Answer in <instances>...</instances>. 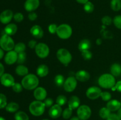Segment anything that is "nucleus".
Masks as SVG:
<instances>
[{"mask_svg":"<svg viewBox=\"0 0 121 120\" xmlns=\"http://www.w3.org/2000/svg\"><path fill=\"white\" fill-rule=\"evenodd\" d=\"M21 84L24 89L28 90L35 89L39 84V80L35 74H29L24 76L21 81Z\"/></svg>","mask_w":121,"mask_h":120,"instance_id":"obj_1","label":"nucleus"},{"mask_svg":"<svg viewBox=\"0 0 121 120\" xmlns=\"http://www.w3.org/2000/svg\"><path fill=\"white\" fill-rule=\"evenodd\" d=\"M116 80L115 76L111 74H104L100 75L98 80V84L100 87L105 89L112 88L115 86Z\"/></svg>","mask_w":121,"mask_h":120,"instance_id":"obj_2","label":"nucleus"},{"mask_svg":"<svg viewBox=\"0 0 121 120\" xmlns=\"http://www.w3.org/2000/svg\"><path fill=\"white\" fill-rule=\"evenodd\" d=\"M46 108L43 102L35 100L30 104L29 111L33 115L39 116L44 114Z\"/></svg>","mask_w":121,"mask_h":120,"instance_id":"obj_3","label":"nucleus"},{"mask_svg":"<svg viewBox=\"0 0 121 120\" xmlns=\"http://www.w3.org/2000/svg\"><path fill=\"white\" fill-rule=\"evenodd\" d=\"M73 30L69 25L63 24L58 26L56 34L62 40H67L72 35Z\"/></svg>","mask_w":121,"mask_h":120,"instance_id":"obj_4","label":"nucleus"},{"mask_svg":"<svg viewBox=\"0 0 121 120\" xmlns=\"http://www.w3.org/2000/svg\"><path fill=\"white\" fill-rule=\"evenodd\" d=\"M56 56L59 61L64 65H68L72 60V55L71 53L65 48H60L57 51Z\"/></svg>","mask_w":121,"mask_h":120,"instance_id":"obj_5","label":"nucleus"},{"mask_svg":"<svg viewBox=\"0 0 121 120\" xmlns=\"http://www.w3.org/2000/svg\"><path fill=\"white\" fill-rule=\"evenodd\" d=\"M0 47L3 50L7 51L13 50L15 47L14 40L9 35L4 34L0 38Z\"/></svg>","mask_w":121,"mask_h":120,"instance_id":"obj_6","label":"nucleus"},{"mask_svg":"<svg viewBox=\"0 0 121 120\" xmlns=\"http://www.w3.org/2000/svg\"><path fill=\"white\" fill-rule=\"evenodd\" d=\"M92 110L88 105H82L77 109V115L80 120H87L91 117Z\"/></svg>","mask_w":121,"mask_h":120,"instance_id":"obj_7","label":"nucleus"},{"mask_svg":"<svg viewBox=\"0 0 121 120\" xmlns=\"http://www.w3.org/2000/svg\"><path fill=\"white\" fill-rule=\"evenodd\" d=\"M36 55L40 58H45L49 55L50 49L48 46L44 43L37 44L35 48Z\"/></svg>","mask_w":121,"mask_h":120,"instance_id":"obj_8","label":"nucleus"},{"mask_svg":"<svg viewBox=\"0 0 121 120\" xmlns=\"http://www.w3.org/2000/svg\"><path fill=\"white\" fill-rule=\"evenodd\" d=\"M78 80L74 76H69L67 78L64 83L63 88L65 91L67 92H73L76 89L78 84Z\"/></svg>","mask_w":121,"mask_h":120,"instance_id":"obj_9","label":"nucleus"},{"mask_svg":"<svg viewBox=\"0 0 121 120\" xmlns=\"http://www.w3.org/2000/svg\"><path fill=\"white\" fill-rule=\"evenodd\" d=\"M102 90L99 87L93 86L89 87L87 89L86 92V96L90 100H96L99 97H100V95L102 93Z\"/></svg>","mask_w":121,"mask_h":120,"instance_id":"obj_10","label":"nucleus"},{"mask_svg":"<svg viewBox=\"0 0 121 120\" xmlns=\"http://www.w3.org/2000/svg\"><path fill=\"white\" fill-rule=\"evenodd\" d=\"M0 82L2 85L7 87H12L15 83V80L13 75L8 73L4 74L0 78Z\"/></svg>","mask_w":121,"mask_h":120,"instance_id":"obj_11","label":"nucleus"},{"mask_svg":"<svg viewBox=\"0 0 121 120\" xmlns=\"http://www.w3.org/2000/svg\"><path fill=\"white\" fill-rule=\"evenodd\" d=\"M62 108L61 106L59 105L56 104L53 105L52 107L50 108L48 111V115L52 118L56 119L60 117L61 115H62Z\"/></svg>","mask_w":121,"mask_h":120,"instance_id":"obj_12","label":"nucleus"},{"mask_svg":"<svg viewBox=\"0 0 121 120\" xmlns=\"http://www.w3.org/2000/svg\"><path fill=\"white\" fill-rule=\"evenodd\" d=\"M14 16L13 11L10 9L5 10L0 14V21L3 24H8Z\"/></svg>","mask_w":121,"mask_h":120,"instance_id":"obj_13","label":"nucleus"},{"mask_svg":"<svg viewBox=\"0 0 121 120\" xmlns=\"http://www.w3.org/2000/svg\"><path fill=\"white\" fill-rule=\"evenodd\" d=\"M47 92L44 88L41 87H37L34 91V96L35 100L38 101L44 100L47 97Z\"/></svg>","mask_w":121,"mask_h":120,"instance_id":"obj_14","label":"nucleus"},{"mask_svg":"<svg viewBox=\"0 0 121 120\" xmlns=\"http://www.w3.org/2000/svg\"><path fill=\"white\" fill-rule=\"evenodd\" d=\"M18 53L15 51H8L4 58L5 62L8 65H13L17 61Z\"/></svg>","mask_w":121,"mask_h":120,"instance_id":"obj_15","label":"nucleus"},{"mask_svg":"<svg viewBox=\"0 0 121 120\" xmlns=\"http://www.w3.org/2000/svg\"><path fill=\"white\" fill-rule=\"evenodd\" d=\"M39 5V0H26L24 3V8L27 11L30 12L37 9Z\"/></svg>","mask_w":121,"mask_h":120,"instance_id":"obj_16","label":"nucleus"},{"mask_svg":"<svg viewBox=\"0 0 121 120\" xmlns=\"http://www.w3.org/2000/svg\"><path fill=\"white\" fill-rule=\"evenodd\" d=\"M30 33L32 36L37 39H40L43 36V29L39 25H33L30 29Z\"/></svg>","mask_w":121,"mask_h":120,"instance_id":"obj_17","label":"nucleus"},{"mask_svg":"<svg viewBox=\"0 0 121 120\" xmlns=\"http://www.w3.org/2000/svg\"><path fill=\"white\" fill-rule=\"evenodd\" d=\"M91 75L87 71L85 70L78 71L76 73V78L80 82H86L90 79Z\"/></svg>","mask_w":121,"mask_h":120,"instance_id":"obj_18","label":"nucleus"},{"mask_svg":"<svg viewBox=\"0 0 121 120\" xmlns=\"http://www.w3.org/2000/svg\"><path fill=\"white\" fill-rule=\"evenodd\" d=\"M67 103H68L69 108H71L73 110V109H78L80 107V100L78 96H76V95H73L70 98Z\"/></svg>","mask_w":121,"mask_h":120,"instance_id":"obj_19","label":"nucleus"},{"mask_svg":"<svg viewBox=\"0 0 121 120\" xmlns=\"http://www.w3.org/2000/svg\"><path fill=\"white\" fill-rule=\"evenodd\" d=\"M106 107L112 111H116L121 108V101H118L117 100H110L106 104Z\"/></svg>","mask_w":121,"mask_h":120,"instance_id":"obj_20","label":"nucleus"},{"mask_svg":"<svg viewBox=\"0 0 121 120\" xmlns=\"http://www.w3.org/2000/svg\"><path fill=\"white\" fill-rule=\"evenodd\" d=\"M49 72L48 67L45 64H41L37 68V75L40 77H44L47 76Z\"/></svg>","mask_w":121,"mask_h":120,"instance_id":"obj_21","label":"nucleus"},{"mask_svg":"<svg viewBox=\"0 0 121 120\" xmlns=\"http://www.w3.org/2000/svg\"><path fill=\"white\" fill-rule=\"evenodd\" d=\"M91 41L87 39H83L81 40L78 45V49L80 52H83L86 50H89L91 47Z\"/></svg>","mask_w":121,"mask_h":120,"instance_id":"obj_22","label":"nucleus"},{"mask_svg":"<svg viewBox=\"0 0 121 120\" xmlns=\"http://www.w3.org/2000/svg\"><path fill=\"white\" fill-rule=\"evenodd\" d=\"M17 26L15 24H8L4 29V32L5 34L9 35H13L17 31Z\"/></svg>","mask_w":121,"mask_h":120,"instance_id":"obj_23","label":"nucleus"},{"mask_svg":"<svg viewBox=\"0 0 121 120\" xmlns=\"http://www.w3.org/2000/svg\"><path fill=\"white\" fill-rule=\"evenodd\" d=\"M15 72L19 76H25L28 74V69L24 65H18L15 68Z\"/></svg>","mask_w":121,"mask_h":120,"instance_id":"obj_24","label":"nucleus"},{"mask_svg":"<svg viewBox=\"0 0 121 120\" xmlns=\"http://www.w3.org/2000/svg\"><path fill=\"white\" fill-rule=\"evenodd\" d=\"M111 73L114 76H119L121 75V65L118 63L112 64L111 67Z\"/></svg>","mask_w":121,"mask_h":120,"instance_id":"obj_25","label":"nucleus"},{"mask_svg":"<svg viewBox=\"0 0 121 120\" xmlns=\"http://www.w3.org/2000/svg\"><path fill=\"white\" fill-rule=\"evenodd\" d=\"M19 108H20V106H19V105L17 103L15 102H9V104H7V106L5 107V109L6 111H8V112L13 113L17 112Z\"/></svg>","mask_w":121,"mask_h":120,"instance_id":"obj_26","label":"nucleus"},{"mask_svg":"<svg viewBox=\"0 0 121 120\" xmlns=\"http://www.w3.org/2000/svg\"><path fill=\"white\" fill-rule=\"evenodd\" d=\"M111 111H110L107 107H103V108H102L101 109L99 110V116H100V118H102V119L106 120L111 114Z\"/></svg>","mask_w":121,"mask_h":120,"instance_id":"obj_27","label":"nucleus"},{"mask_svg":"<svg viewBox=\"0 0 121 120\" xmlns=\"http://www.w3.org/2000/svg\"><path fill=\"white\" fill-rule=\"evenodd\" d=\"M14 118L15 120H29V117L28 115L25 112L17 111L15 114Z\"/></svg>","mask_w":121,"mask_h":120,"instance_id":"obj_28","label":"nucleus"},{"mask_svg":"<svg viewBox=\"0 0 121 120\" xmlns=\"http://www.w3.org/2000/svg\"><path fill=\"white\" fill-rule=\"evenodd\" d=\"M111 9L114 11H119L121 9V0H112L111 2Z\"/></svg>","mask_w":121,"mask_h":120,"instance_id":"obj_29","label":"nucleus"},{"mask_svg":"<svg viewBox=\"0 0 121 120\" xmlns=\"http://www.w3.org/2000/svg\"><path fill=\"white\" fill-rule=\"evenodd\" d=\"M14 49L17 53L19 54V53L25 52L26 49V46L23 42H19V43H17L16 45H15Z\"/></svg>","mask_w":121,"mask_h":120,"instance_id":"obj_30","label":"nucleus"},{"mask_svg":"<svg viewBox=\"0 0 121 120\" xmlns=\"http://www.w3.org/2000/svg\"><path fill=\"white\" fill-rule=\"evenodd\" d=\"M65 82V77L61 74H58L54 78V82L56 85L59 86V87H61L62 85L63 86Z\"/></svg>","mask_w":121,"mask_h":120,"instance_id":"obj_31","label":"nucleus"},{"mask_svg":"<svg viewBox=\"0 0 121 120\" xmlns=\"http://www.w3.org/2000/svg\"><path fill=\"white\" fill-rule=\"evenodd\" d=\"M67 101V99L66 96L63 95H60L57 97L56 98V104L60 106H63L66 104Z\"/></svg>","mask_w":121,"mask_h":120,"instance_id":"obj_32","label":"nucleus"},{"mask_svg":"<svg viewBox=\"0 0 121 120\" xmlns=\"http://www.w3.org/2000/svg\"><path fill=\"white\" fill-rule=\"evenodd\" d=\"M84 10L87 13H92V12L94 11L95 7L94 5L93 4V3L90 1H88V2H86V4H84Z\"/></svg>","mask_w":121,"mask_h":120,"instance_id":"obj_33","label":"nucleus"},{"mask_svg":"<svg viewBox=\"0 0 121 120\" xmlns=\"http://www.w3.org/2000/svg\"><path fill=\"white\" fill-rule=\"evenodd\" d=\"M26 59H27V54L25 52L19 53L18 54V59L17 62L19 64H22L25 62Z\"/></svg>","mask_w":121,"mask_h":120,"instance_id":"obj_34","label":"nucleus"},{"mask_svg":"<svg viewBox=\"0 0 121 120\" xmlns=\"http://www.w3.org/2000/svg\"><path fill=\"white\" fill-rule=\"evenodd\" d=\"M72 112H73V109L70 108H67L63 111L62 112V116L65 120H67L70 118L72 116Z\"/></svg>","mask_w":121,"mask_h":120,"instance_id":"obj_35","label":"nucleus"},{"mask_svg":"<svg viewBox=\"0 0 121 120\" xmlns=\"http://www.w3.org/2000/svg\"><path fill=\"white\" fill-rule=\"evenodd\" d=\"M7 105V99L5 95L0 93V109L5 108Z\"/></svg>","mask_w":121,"mask_h":120,"instance_id":"obj_36","label":"nucleus"},{"mask_svg":"<svg viewBox=\"0 0 121 120\" xmlns=\"http://www.w3.org/2000/svg\"><path fill=\"white\" fill-rule=\"evenodd\" d=\"M100 97H101L102 100L104 101H109L111 100L112 98V95L111 93L107 91L102 92L101 95H100Z\"/></svg>","mask_w":121,"mask_h":120,"instance_id":"obj_37","label":"nucleus"},{"mask_svg":"<svg viewBox=\"0 0 121 120\" xmlns=\"http://www.w3.org/2000/svg\"><path fill=\"white\" fill-rule=\"evenodd\" d=\"M113 22L117 28L121 29V15H117L115 16Z\"/></svg>","mask_w":121,"mask_h":120,"instance_id":"obj_38","label":"nucleus"},{"mask_svg":"<svg viewBox=\"0 0 121 120\" xmlns=\"http://www.w3.org/2000/svg\"><path fill=\"white\" fill-rule=\"evenodd\" d=\"M81 53L83 58L86 61L91 60V58H92V54L89 50L84 51L81 52Z\"/></svg>","mask_w":121,"mask_h":120,"instance_id":"obj_39","label":"nucleus"},{"mask_svg":"<svg viewBox=\"0 0 121 120\" xmlns=\"http://www.w3.org/2000/svg\"><path fill=\"white\" fill-rule=\"evenodd\" d=\"M12 88H13V90L14 92H15L17 93H20L22 91L23 87H22L21 84L18 83V82H15L14 84L12 86Z\"/></svg>","mask_w":121,"mask_h":120,"instance_id":"obj_40","label":"nucleus"},{"mask_svg":"<svg viewBox=\"0 0 121 120\" xmlns=\"http://www.w3.org/2000/svg\"><path fill=\"white\" fill-rule=\"evenodd\" d=\"M102 22L105 25H110L112 22V19L109 16H105L102 18Z\"/></svg>","mask_w":121,"mask_h":120,"instance_id":"obj_41","label":"nucleus"},{"mask_svg":"<svg viewBox=\"0 0 121 120\" xmlns=\"http://www.w3.org/2000/svg\"><path fill=\"white\" fill-rule=\"evenodd\" d=\"M14 20L17 22H21L24 20V15L21 12H17L14 15Z\"/></svg>","mask_w":121,"mask_h":120,"instance_id":"obj_42","label":"nucleus"},{"mask_svg":"<svg viewBox=\"0 0 121 120\" xmlns=\"http://www.w3.org/2000/svg\"><path fill=\"white\" fill-rule=\"evenodd\" d=\"M57 27L58 26L56 24H50L48 26V31L52 34H56L57 32Z\"/></svg>","mask_w":121,"mask_h":120,"instance_id":"obj_43","label":"nucleus"},{"mask_svg":"<svg viewBox=\"0 0 121 120\" xmlns=\"http://www.w3.org/2000/svg\"><path fill=\"white\" fill-rule=\"evenodd\" d=\"M44 104L45 106L47 108H50L53 105V103H54V101L50 98H46L44 101Z\"/></svg>","mask_w":121,"mask_h":120,"instance_id":"obj_44","label":"nucleus"},{"mask_svg":"<svg viewBox=\"0 0 121 120\" xmlns=\"http://www.w3.org/2000/svg\"><path fill=\"white\" fill-rule=\"evenodd\" d=\"M28 18L30 21H35L37 18V14L35 12H30L28 15Z\"/></svg>","mask_w":121,"mask_h":120,"instance_id":"obj_45","label":"nucleus"},{"mask_svg":"<svg viewBox=\"0 0 121 120\" xmlns=\"http://www.w3.org/2000/svg\"><path fill=\"white\" fill-rule=\"evenodd\" d=\"M106 120H121V119L116 114H111Z\"/></svg>","mask_w":121,"mask_h":120,"instance_id":"obj_46","label":"nucleus"},{"mask_svg":"<svg viewBox=\"0 0 121 120\" xmlns=\"http://www.w3.org/2000/svg\"><path fill=\"white\" fill-rule=\"evenodd\" d=\"M37 45V41H35V40H30V41L28 43V47L30 48H31V49L35 48Z\"/></svg>","mask_w":121,"mask_h":120,"instance_id":"obj_47","label":"nucleus"},{"mask_svg":"<svg viewBox=\"0 0 121 120\" xmlns=\"http://www.w3.org/2000/svg\"><path fill=\"white\" fill-rule=\"evenodd\" d=\"M115 87L116 88V90H117L119 92H121V81L117 82L116 83Z\"/></svg>","mask_w":121,"mask_h":120,"instance_id":"obj_48","label":"nucleus"},{"mask_svg":"<svg viewBox=\"0 0 121 120\" xmlns=\"http://www.w3.org/2000/svg\"><path fill=\"white\" fill-rule=\"evenodd\" d=\"M4 74V67L3 65L0 62V78Z\"/></svg>","mask_w":121,"mask_h":120,"instance_id":"obj_49","label":"nucleus"},{"mask_svg":"<svg viewBox=\"0 0 121 120\" xmlns=\"http://www.w3.org/2000/svg\"><path fill=\"white\" fill-rule=\"evenodd\" d=\"M77 2L79 4H85L86 2H88L89 0H76Z\"/></svg>","mask_w":121,"mask_h":120,"instance_id":"obj_50","label":"nucleus"},{"mask_svg":"<svg viewBox=\"0 0 121 120\" xmlns=\"http://www.w3.org/2000/svg\"><path fill=\"white\" fill-rule=\"evenodd\" d=\"M4 51L2 48H0V60L2 58V57L4 56Z\"/></svg>","mask_w":121,"mask_h":120,"instance_id":"obj_51","label":"nucleus"},{"mask_svg":"<svg viewBox=\"0 0 121 120\" xmlns=\"http://www.w3.org/2000/svg\"><path fill=\"white\" fill-rule=\"evenodd\" d=\"M102 41L101 39H100V38L97 39V40H96L97 45H100L102 44Z\"/></svg>","mask_w":121,"mask_h":120,"instance_id":"obj_52","label":"nucleus"},{"mask_svg":"<svg viewBox=\"0 0 121 120\" xmlns=\"http://www.w3.org/2000/svg\"><path fill=\"white\" fill-rule=\"evenodd\" d=\"M117 115H118V116L121 119V108L118 110V113H117Z\"/></svg>","mask_w":121,"mask_h":120,"instance_id":"obj_53","label":"nucleus"},{"mask_svg":"<svg viewBox=\"0 0 121 120\" xmlns=\"http://www.w3.org/2000/svg\"><path fill=\"white\" fill-rule=\"evenodd\" d=\"M70 120H80L78 116H73L72 118H71Z\"/></svg>","mask_w":121,"mask_h":120,"instance_id":"obj_54","label":"nucleus"},{"mask_svg":"<svg viewBox=\"0 0 121 120\" xmlns=\"http://www.w3.org/2000/svg\"><path fill=\"white\" fill-rule=\"evenodd\" d=\"M0 120H5V119L4 118L2 117V116H0Z\"/></svg>","mask_w":121,"mask_h":120,"instance_id":"obj_55","label":"nucleus"},{"mask_svg":"<svg viewBox=\"0 0 121 120\" xmlns=\"http://www.w3.org/2000/svg\"><path fill=\"white\" fill-rule=\"evenodd\" d=\"M47 120V119H44V120Z\"/></svg>","mask_w":121,"mask_h":120,"instance_id":"obj_56","label":"nucleus"},{"mask_svg":"<svg viewBox=\"0 0 121 120\" xmlns=\"http://www.w3.org/2000/svg\"></svg>","mask_w":121,"mask_h":120,"instance_id":"obj_57","label":"nucleus"},{"mask_svg":"<svg viewBox=\"0 0 121 120\" xmlns=\"http://www.w3.org/2000/svg\"></svg>","mask_w":121,"mask_h":120,"instance_id":"obj_58","label":"nucleus"}]
</instances>
